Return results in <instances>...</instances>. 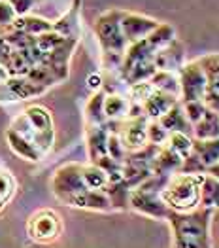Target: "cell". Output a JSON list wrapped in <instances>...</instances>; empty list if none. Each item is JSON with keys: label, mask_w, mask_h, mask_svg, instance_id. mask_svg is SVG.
I'll return each mask as SVG.
<instances>
[{"label": "cell", "mask_w": 219, "mask_h": 248, "mask_svg": "<svg viewBox=\"0 0 219 248\" xmlns=\"http://www.w3.org/2000/svg\"><path fill=\"white\" fill-rule=\"evenodd\" d=\"M104 97H106V91L100 89V91H97V93H93V97L89 99V103H87V106H85V122H87V127L106 124L104 110H102Z\"/></svg>", "instance_id": "26"}, {"label": "cell", "mask_w": 219, "mask_h": 248, "mask_svg": "<svg viewBox=\"0 0 219 248\" xmlns=\"http://www.w3.org/2000/svg\"><path fill=\"white\" fill-rule=\"evenodd\" d=\"M81 167H83L81 163H66L55 170L51 178V189L60 203H64L68 197L87 189L81 178Z\"/></svg>", "instance_id": "7"}, {"label": "cell", "mask_w": 219, "mask_h": 248, "mask_svg": "<svg viewBox=\"0 0 219 248\" xmlns=\"http://www.w3.org/2000/svg\"><path fill=\"white\" fill-rule=\"evenodd\" d=\"M17 103V97L14 95V91L8 87V83H0V104Z\"/></svg>", "instance_id": "38"}, {"label": "cell", "mask_w": 219, "mask_h": 248, "mask_svg": "<svg viewBox=\"0 0 219 248\" xmlns=\"http://www.w3.org/2000/svg\"><path fill=\"white\" fill-rule=\"evenodd\" d=\"M8 2H10V6L14 8L15 16L21 17V16H27V14L32 10V6H34L36 0H8Z\"/></svg>", "instance_id": "37"}, {"label": "cell", "mask_w": 219, "mask_h": 248, "mask_svg": "<svg viewBox=\"0 0 219 248\" xmlns=\"http://www.w3.org/2000/svg\"><path fill=\"white\" fill-rule=\"evenodd\" d=\"M129 108H131L129 97H125L121 93H106L104 104H102L106 122H123V120H127Z\"/></svg>", "instance_id": "17"}, {"label": "cell", "mask_w": 219, "mask_h": 248, "mask_svg": "<svg viewBox=\"0 0 219 248\" xmlns=\"http://www.w3.org/2000/svg\"><path fill=\"white\" fill-rule=\"evenodd\" d=\"M146 40H147V44H149L155 51H159L164 46H168L172 40H176V29H174L170 23H161L159 27H157Z\"/></svg>", "instance_id": "29"}, {"label": "cell", "mask_w": 219, "mask_h": 248, "mask_svg": "<svg viewBox=\"0 0 219 248\" xmlns=\"http://www.w3.org/2000/svg\"><path fill=\"white\" fill-rule=\"evenodd\" d=\"M15 187H17L15 178H14L8 170L0 169V199H2V203H8V201L14 197Z\"/></svg>", "instance_id": "33"}, {"label": "cell", "mask_w": 219, "mask_h": 248, "mask_svg": "<svg viewBox=\"0 0 219 248\" xmlns=\"http://www.w3.org/2000/svg\"><path fill=\"white\" fill-rule=\"evenodd\" d=\"M8 87L14 91V95L17 97V101H27V99H34V97H40L44 95L47 89L44 85L30 82L27 76H10L8 80Z\"/></svg>", "instance_id": "21"}, {"label": "cell", "mask_w": 219, "mask_h": 248, "mask_svg": "<svg viewBox=\"0 0 219 248\" xmlns=\"http://www.w3.org/2000/svg\"><path fill=\"white\" fill-rule=\"evenodd\" d=\"M127 91H129V101H131V103L144 104L146 103V99L155 91V87H153L149 82H138V83L129 85Z\"/></svg>", "instance_id": "32"}, {"label": "cell", "mask_w": 219, "mask_h": 248, "mask_svg": "<svg viewBox=\"0 0 219 248\" xmlns=\"http://www.w3.org/2000/svg\"><path fill=\"white\" fill-rule=\"evenodd\" d=\"M168 131L157 122V120H149L147 122V144H153L161 148V146L166 144L168 140Z\"/></svg>", "instance_id": "31"}, {"label": "cell", "mask_w": 219, "mask_h": 248, "mask_svg": "<svg viewBox=\"0 0 219 248\" xmlns=\"http://www.w3.org/2000/svg\"><path fill=\"white\" fill-rule=\"evenodd\" d=\"M157 122H159L168 133H185V135L193 137V127L187 122L185 112H183V106H181L179 101L174 104L164 116H161Z\"/></svg>", "instance_id": "18"}, {"label": "cell", "mask_w": 219, "mask_h": 248, "mask_svg": "<svg viewBox=\"0 0 219 248\" xmlns=\"http://www.w3.org/2000/svg\"><path fill=\"white\" fill-rule=\"evenodd\" d=\"M159 25L161 21L142 16V14L127 12V10H123V14H121V31H123V36L129 46L147 38Z\"/></svg>", "instance_id": "10"}, {"label": "cell", "mask_w": 219, "mask_h": 248, "mask_svg": "<svg viewBox=\"0 0 219 248\" xmlns=\"http://www.w3.org/2000/svg\"><path fill=\"white\" fill-rule=\"evenodd\" d=\"M64 205L81 210H95V212H112V203L106 195V191H97V189H85L81 193H76L64 201Z\"/></svg>", "instance_id": "12"}, {"label": "cell", "mask_w": 219, "mask_h": 248, "mask_svg": "<svg viewBox=\"0 0 219 248\" xmlns=\"http://www.w3.org/2000/svg\"><path fill=\"white\" fill-rule=\"evenodd\" d=\"M183 106V112H185V118H187V122L191 124V127L195 124H199L200 120H202V116H204V112H206V106L202 101H189V103H181Z\"/></svg>", "instance_id": "35"}, {"label": "cell", "mask_w": 219, "mask_h": 248, "mask_svg": "<svg viewBox=\"0 0 219 248\" xmlns=\"http://www.w3.org/2000/svg\"><path fill=\"white\" fill-rule=\"evenodd\" d=\"M10 78V74H8V70L4 68V64H0V83H4L6 80Z\"/></svg>", "instance_id": "41"}, {"label": "cell", "mask_w": 219, "mask_h": 248, "mask_svg": "<svg viewBox=\"0 0 219 248\" xmlns=\"http://www.w3.org/2000/svg\"><path fill=\"white\" fill-rule=\"evenodd\" d=\"M204 174L176 172L161 189V199L172 212H193L200 207V186Z\"/></svg>", "instance_id": "3"}, {"label": "cell", "mask_w": 219, "mask_h": 248, "mask_svg": "<svg viewBox=\"0 0 219 248\" xmlns=\"http://www.w3.org/2000/svg\"><path fill=\"white\" fill-rule=\"evenodd\" d=\"M200 207L208 210L219 208V178L204 174L202 186H200Z\"/></svg>", "instance_id": "24"}, {"label": "cell", "mask_w": 219, "mask_h": 248, "mask_svg": "<svg viewBox=\"0 0 219 248\" xmlns=\"http://www.w3.org/2000/svg\"><path fill=\"white\" fill-rule=\"evenodd\" d=\"M102 83L104 82H102V76H100V74H91V76L87 78V85H89V89H91V91H95V93L102 89Z\"/></svg>", "instance_id": "39"}, {"label": "cell", "mask_w": 219, "mask_h": 248, "mask_svg": "<svg viewBox=\"0 0 219 248\" xmlns=\"http://www.w3.org/2000/svg\"><path fill=\"white\" fill-rule=\"evenodd\" d=\"M4 207H6V203H2V199H0V210H2Z\"/></svg>", "instance_id": "42"}, {"label": "cell", "mask_w": 219, "mask_h": 248, "mask_svg": "<svg viewBox=\"0 0 219 248\" xmlns=\"http://www.w3.org/2000/svg\"><path fill=\"white\" fill-rule=\"evenodd\" d=\"M15 12H14V8L10 6V2L8 0H0V29H4V27H10L14 21H15Z\"/></svg>", "instance_id": "36"}, {"label": "cell", "mask_w": 219, "mask_h": 248, "mask_svg": "<svg viewBox=\"0 0 219 248\" xmlns=\"http://www.w3.org/2000/svg\"><path fill=\"white\" fill-rule=\"evenodd\" d=\"M129 208L142 216L151 218V220H164V222L170 212V208L161 199L159 191H151V189H144V187H134L131 191Z\"/></svg>", "instance_id": "8"}, {"label": "cell", "mask_w": 219, "mask_h": 248, "mask_svg": "<svg viewBox=\"0 0 219 248\" xmlns=\"http://www.w3.org/2000/svg\"><path fill=\"white\" fill-rule=\"evenodd\" d=\"M81 178L87 189H97V191H104V187L108 186V174L95 163L81 167Z\"/></svg>", "instance_id": "28"}, {"label": "cell", "mask_w": 219, "mask_h": 248, "mask_svg": "<svg viewBox=\"0 0 219 248\" xmlns=\"http://www.w3.org/2000/svg\"><path fill=\"white\" fill-rule=\"evenodd\" d=\"M108 129L106 125H91L87 127V152L91 163H95L102 155H106V144H108Z\"/></svg>", "instance_id": "19"}, {"label": "cell", "mask_w": 219, "mask_h": 248, "mask_svg": "<svg viewBox=\"0 0 219 248\" xmlns=\"http://www.w3.org/2000/svg\"><path fill=\"white\" fill-rule=\"evenodd\" d=\"M197 61L206 78V91L202 103L208 110L219 114V53H208Z\"/></svg>", "instance_id": "11"}, {"label": "cell", "mask_w": 219, "mask_h": 248, "mask_svg": "<svg viewBox=\"0 0 219 248\" xmlns=\"http://www.w3.org/2000/svg\"><path fill=\"white\" fill-rule=\"evenodd\" d=\"M62 233V220L53 208H40L27 220V235L38 245H51Z\"/></svg>", "instance_id": "4"}, {"label": "cell", "mask_w": 219, "mask_h": 248, "mask_svg": "<svg viewBox=\"0 0 219 248\" xmlns=\"http://www.w3.org/2000/svg\"><path fill=\"white\" fill-rule=\"evenodd\" d=\"M206 174H210V176H214V178H219V161L216 165H212L208 170H206Z\"/></svg>", "instance_id": "40"}, {"label": "cell", "mask_w": 219, "mask_h": 248, "mask_svg": "<svg viewBox=\"0 0 219 248\" xmlns=\"http://www.w3.org/2000/svg\"><path fill=\"white\" fill-rule=\"evenodd\" d=\"M104 191H106L114 210H129V197H131L132 189L127 186L123 180L116 182V184H108L104 187Z\"/></svg>", "instance_id": "27"}, {"label": "cell", "mask_w": 219, "mask_h": 248, "mask_svg": "<svg viewBox=\"0 0 219 248\" xmlns=\"http://www.w3.org/2000/svg\"><path fill=\"white\" fill-rule=\"evenodd\" d=\"M178 101H179L178 97H172L168 93H162V91L155 89L146 99V103L142 104V108H144V114H146L147 120H159L161 116H164Z\"/></svg>", "instance_id": "16"}, {"label": "cell", "mask_w": 219, "mask_h": 248, "mask_svg": "<svg viewBox=\"0 0 219 248\" xmlns=\"http://www.w3.org/2000/svg\"><path fill=\"white\" fill-rule=\"evenodd\" d=\"M214 210L199 207L193 212H168L166 222L172 229V248H214L212 245Z\"/></svg>", "instance_id": "1"}, {"label": "cell", "mask_w": 219, "mask_h": 248, "mask_svg": "<svg viewBox=\"0 0 219 248\" xmlns=\"http://www.w3.org/2000/svg\"><path fill=\"white\" fill-rule=\"evenodd\" d=\"M6 140H8L10 150H12L15 155L27 159V161H40L42 157H44L36 146L32 144V142H29L27 139H23L21 135H17V133L12 131V129L6 131Z\"/></svg>", "instance_id": "20"}, {"label": "cell", "mask_w": 219, "mask_h": 248, "mask_svg": "<svg viewBox=\"0 0 219 248\" xmlns=\"http://www.w3.org/2000/svg\"><path fill=\"white\" fill-rule=\"evenodd\" d=\"M147 82L151 83L157 91L162 93H168L172 97H178L179 99V82H178V74L176 72H168V70H157Z\"/></svg>", "instance_id": "25"}, {"label": "cell", "mask_w": 219, "mask_h": 248, "mask_svg": "<svg viewBox=\"0 0 219 248\" xmlns=\"http://www.w3.org/2000/svg\"><path fill=\"white\" fill-rule=\"evenodd\" d=\"M121 14L123 10L112 8L100 14L95 21V34L99 38L104 64L108 70H114V72H119L125 51L129 47L121 31Z\"/></svg>", "instance_id": "2"}, {"label": "cell", "mask_w": 219, "mask_h": 248, "mask_svg": "<svg viewBox=\"0 0 219 248\" xmlns=\"http://www.w3.org/2000/svg\"><path fill=\"white\" fill-rule=\"evenodd\" d=\"M10 29L14 31H19V32H25V34H30V36H40L44 32H49L53 31V23L47 19H42V17H36V16H21V17H15V21L10 25Z\"/></svg>", "instance_id": "22"}, {"label": "cell", "mask_w": 219, "mask_h": 248, "mask_svg": "<svg viewBox=\"0 0 219 248\" xmlns=\"http://www.w3.org/2000/svg\"><path fill=\"white\" fill-rule=\"evenodd\" d=\"M23 114L27 116V120L30 122L32 129L36 131L34 144L40 150L42 155H45L53 148V142H55V129H53L51 112L42 104H30Z\"/></svg>", "instance_id": "5"}, {"label": "cell", "mask_w": 219, "mask_h": 248, "mask_svg": "<svg viewBox=\"0 0 219 248\" xmlns=\"http://www.w3.org/2000/svg\"><path fill=\"white\" fill-rule=\"evenodd\" d=\"M106 155H110V157H112L114 161H117V163H123V161H125V157H127V150H125L123 144H121L119 137H117V135H114V133H110V137H108Z\"/></svg>", "instance_id": "34"}, {"label": "cell", "mask_w": 219, "mask_h": 248, "mask_svg": "<svg viewBox=\"0 0 219 248\" xmlns=\"http://www.w3.org/2000/svg\"><path fill=\"white\" fill-rule=\"evenodd\" d=\"M193 139H199V140L219 139V114L218 112L206 108L202 120H200L199 124L193 125Z\"/></svg>", "instance_id": "23"}, {"label": "cell", "mask_w": 219, "mask_h": 248, "mask_svg": "<svg viewBox=\"0 0 219 248\" xmlns=\"http://www.w3.org/2000/svg\"><path fill=\"white\" fill-rule=\"evenodd\" d=\"M166 148H170L174 154H178L181 159H185L191 154L193 148V137L185 135V133H170L168 140H166Z\"/></svg>", "instance_id": "30"}, {"label": "cell", "mask_w": 219, "mask_h": 248, "mask_svg": "<svg viewBox=\"0 0 219 248\" xmlns=\"http://www.w3.org/2000/svg\"><path fill=\"white\" fill-rule=\"evenodd\" d=\"M183 159L179 157L178 154H174L170 148L166 146H161L155 159L151 161V174L155 176H164V178H170L172 174L179 172Z\"/></svg>", "instance_id": "15"}, {"label": "cell", "mask_w": 219, "mask_h": 248, "mask_svg": "<svg viewBox=\"0 0 219 248\" xmlns=\"http://www.w3.org/2000/svg\"><path fill=\"white\" fill-rule=\"evenodd\" d=\"M179 82V103H189V101H202L204 91H206V78L200 68L199 61H187L178 72Z\"/></svg>", "instance_id": "6"}, {"label": "cell", "mask_w": 219, "mask_h": 248, "mask_svg": "<svg viewBox=\"0 0 219 248\" xmlns=\"http://www.w3.org/2000/svg\"><path fill=\"white\" fill-rule=\"evenodd\" d=\"M147 118H134V120H123L116 122L114 135H117L123 148L127 150V154L138 152L147 144Z\"/></svg>", "instance_id": "9"}, {"label": "cell", "mask_w": 219, "mask_h": 248, "mask_svg": "<svg viewBox=\"0 0 219 248\" xmlns=\"http://www.w3.org/2000/svg\"><path fill=\"white\" fill-rule=\"evenodd\" d=\"M185 64V47L176 38L168 46H164L155 53V66L157 70H168V72H178Z\"/></svg>", "instance_id": "13"}, {"label": "cell", "mask_w": 219, "mask_h": 248, "mask_svg": "<svg viewBox=\"0 0 219 248\" xmlns=\"http://www.w3.org/2000/svg\"><path fill=\"white\" fill-rule=\"evenodd\" d=\"M80 6L81 0H74L70 10L53 23V32L60 34L62 38H72L78 40L80 38Z\"/></svg>", "instance_id": "14"}]
</instances>
